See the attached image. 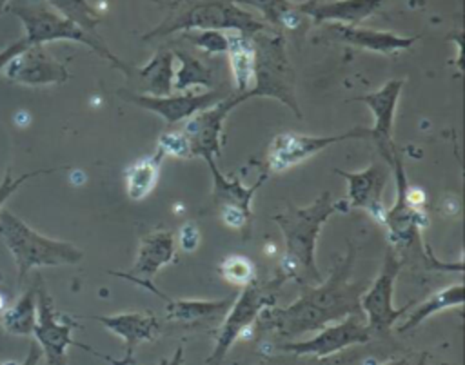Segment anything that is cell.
<instances>
[{"mask_svg":"<svg viewBox=\"0 0 465 365\" xmlns=\"http://www.w3.org/2000/svg\"><path fill=\"white\" fill-rule=\"evenodd\" d=\"M356 260L354 243H347V254L338 258L327 278L314 285H298V298L285 307H269L260 318V327L280 336L296 338L316 332L347 316L361 314L360 300L367 289L365 281H351Z\"/></svg>","mask_w":465,"mask_h":365,"instance_id":"1","label":"cell"},{"mask_svg":"<svg viewBox=\"0 0 465 365\" xmlns=\"http://www.w3.org/2000/svg\"><path fill=\"white\" fill-rule=\"evenodd\" d=\"M345 200H334L329 191H323L307 207L289 205L285 211L272 216L285 242L283 256L278 272L296 285H314L323 278L316 265V243L322 227L332 214L347 212Z\"/></svg>","mask_w":465,"mask_h":365,"instance_id":"2","label":"cell"},{"mask_svg":"<svg viewBox=\"0 0 465 365\" xmlns=\"http://www.w3.org/2000/svg\"><path fill=\"white\" fill-rule=\"evenodd\" d=\"M391 171L396 182V202L385 212L383 229L389 236V247L401 256V263H418L429 271H463L461 260L456 263L440 261L425 245L421 238V229L427 225V212L423 209H416L407 202V173L403 167V156L396 149L391 158Z\"/></svg>","mask_w":465,"mask_h":365,"instance_id":"3","label":"cell"},{"mask_svg":"<svg viewBox=\"0 0 465 365\" xmlns=\"http://www.w3.org/2000/svg\"><path fill=\"white\" fill-rule=\"evenodd\" d=\"M267 24L232 0H171L169 13L160 25L145 33L143 40L165 38L185 31H236L252 36L263 31Z\"/></svg>","mask_w":465,"mask_h":365,"instance_id":"4","label":"cell"},{"mask_svg":"<svg viewBox=\"0 0 465 365\" xmlns=\"http://www.w3.org/2000/svg\"><path fill=\"white\" fill-rule=\"evenodd\" d=\"M0 238L15 260L18 281L35 267L74 265L84 258V252L71 242L47 238L5 209L0 212Z\"/></svg>","mask_w":465,"mask_h":365,"instance_id":"5","label":"cell"},{"mask_svg":"<svg viewBox=\"0 0 465 365\" xmlns=\"http://www.w3.org/2000/svg\"><path fill=\"white\" fill-rule=\"evenodd\" d=\"M256 49L254 84L247 93L249 98H274L289 107L298 118L302 116L296 98V78L285 49V35L272 27L251 36Z\"/></svg>","mask_w":465,"mask_h":365,"instance_id":"6","label":"cell"},{"mask_svg":"<svg viewBox=\"0 0 465 365\" xmlns=\"http://www.w3.org/2000/svg\"><path fill=\"white\" fill-rule=\"evenodd\" d=\"M4 11H9L22 22L25 29L24 38L29 45H45L56 40L76 42L87 45L100 58L111 62L116 69L122 65V60L113 54L104 42V36H93L85 33L82 27L58 15L42 0H16L13 4H7Z\"/></svg>","mask_w":465,"mask_h":365,"instance_id":"7","label":"cell"},{"mask_svg":"<svg viewBox=\"0 0 465 365\" xmlns=\"http://www.w3.org/2000/svg\"><path fill=\"white\" fill-rule=\"evenodd\" d=\"M285 276L276 272L269 280H254L249 285L242 287V292L236 300H232L227 314L222 320L220 330L216 334L214 349L211 356L207 358V365H222L225 354L232 347V343L238 340V336L258 320V316L276 305L278 292L282 285L285 283Z\"/></svg>","mask_w":465,"mask_h":365,"instance_id":"8","label":"cell"},{"mask_svg":"<svg viewBox=\"0 0 465 365\" xmlns=\"http://www.w3.org/2000/svg\"><path fill=\"white\" fill-rule=\"evenodd\" d=\"M76 327V318L73 314H64L56 311L54 301L45 289V283L40 276H36V323L33 329V336L49 365H67V349L71 345L80 347L98 358H104L113 365H127L124 360H114L85 343L74 341L71 332Z\"/></svg>","mask_w":465,"mask_h":365,"instance_id":"9","label":"cell"},{"mask_svg":"<svg viewBox=\"0 0 465 365\" xmlns=\"http://www.w3.org/2000/svg\"><path fill=\"white\" fill-rule=\"evenodd\" d=\"M401 260L396 256V252L387 247L381 269L378 276L372 280L371 285H367L365 292L361 294L360 307L365 316L367 329L371 336H387L392 330V325L401 318L405 312H409L414 305L407 303L403 307H394V283L401 271Z\"/></svg>","mask_w":465,"mask_h":365,"instance_id":"10","label":"cell"},{"mask_svg":"<svg viewBox=\"0 0 465 365\" xmlns=\"http://www.w3.org/2000/svg\"><path fill=\"white\" fill-rule=\"evenodd\" d=\"M371 138V129L356 125L340 134H327V136H312V134H300V133H280L272 136L265 158H263V171L265 174L282 173L292 169L311 156L322 153L332 143L345 142V140H367Z\"/></svg>","mask_w":465,"mask_h":365,"instance_id":"11","label":"cell"},{"mask_svg":"<svg viewBox=\"0 0 465 365\" xmlns=\"http://www.w3.org/2000/svg\"><path fill=\"white\" fill-rule=\"evenodd\" d=\"M213 176V202L218 209V216L223 225L236 229L243 234V238L249 236V227L252 220V198L256 191L263 185V182L269 178V174L262 173L258 180L252 185H245L240 178H229L225 176L218 167L216 160L207 162Z\"/></svg>","mask_w":465,"mask_h":365,"instance_id":"12","label":"cell"},{"mask_svg":"<svg viewBox=\"0 0 465 365\" xmlns=\"http://www.w3.org/2000/svg\"><path fill=\"white\" fill-rule=\"evenodd\" d=\"M249 100V94L231 93L223 96L214 105L198 111L191 118H187L182 125V133L189 140L193 158H203L205 163L216 160L222 154V136H223V122L229 113L240 105L242 102Z\"/></svg>","mask_w":465,"mask_h":365,"instance_id":"13","label":"cell"},{"mask_svg":"<svg viewBox=\"0 0 465 365\" xmlns=\"http://www.w3.org/2000/svg\"><path fill=\"white\" fill-rule=\"evenodd\" d=\"M116 94L136 107H142L153 114H158L167 127L178 122H185L198 111L207 109L216 102H220L223 96H227V93H220V91H202V93L187 91V93H176V94L171 93L165 96H151V94H140L129 89H118Z\"/></svg>","mask_w":465,"mask_h":365,"instance_id":"14","label":"cell"},{"mask_svg":"<svg viewBox=\"0 0 465 365\" xmlns=\"http://www.w3.org/2000/svg\"><path fill=\"white\" fill-rule=\"evenodd\" d=\"M334 173L347 182V196L343 198L349 211L361 209L367 212L376 223L383 225L385 220V202L383 191L391 174V165L387 162H372L363 171H341L334 169Z\"/></svg>","mask_w":465,"mask_h":365,"instance_id":"15","label":"cell"},{"mask_svg":"<svg viewBox=\"0 0 465 365\" xmlns=\"http://www.w3.org/2000/svg\"><path fill=\"white\" fill-rule=\"evenodd\" d=\"M371 340V332L361 314L347 316L336 323H331L318 330L312 338L302 341L283 343L280 349L289 350L296 356H318L325 358L329 354L340 352L356 343H367Z\"/></svg>","mask_w":465,"mask_h":365,"instance_id":"16","label":"cell"},{"mask_svg":"<svg viewBox=\"0 0 465 365\" xmlns=\"http://www.w3.org/2000/svg\"><path fill=\"white\" fill-rule=\"evenodd\" d=\"M403 84H405V80H401V78L389 80L380 89H376L372 93L351 98V102H361L371 109L374 123H372V127H369L371 129L369 140H372L376 143L383 162H387V163H391L392 153L396 151L394 142H392V129H394V114H396V107L400 102Z\"/></svg>","mask_w":465,"mask_h":365,"instance_id":"17","label":"cell"},{"mask_svg":"<svg viewBox=\"0 0 465 365\" xmlns=\"http://www.w3.org/2000/svg\"><path fill=\"white\" fill-rule=\"evenodd\" d=\"M5 78L13 84L40 87L64 84L69 78L67 67L53 58L44 45H29L5 65Z\"/></svg>","mask_w":465,"mask_h":365,"instance_id":"18","label":"cell"},{"mask_svg":"<svg viewBox=\"0 0 465 365\" xmlns=\"http://www.w3.org/2000/svg\"><path fill=\"white\" fill-rule=\"evenodd\" d=\"M176 260V238L167 229H156L145 234L140 242L134 263L127 271H109V274L124 278L131 283L153 281L165 265Z\"/></svg>","mask_w":465,"mask_h":365,"instance_id":"19","label":"cell"},{"mask_svg":"<svg viewBox=\"0 0 465 365\" xmlns=\"http://www.w3.org/2000/svg\"><path fill=\"white\" fill-rule=\"evenodd\" d=\"M78 318H87L102 323L109 332L124 340V361L133 365L134 349L142 341H154L162 334V321L153 312H120L113 316L100 314H73Z\"/></svg>","mask_w":465,"mask_h":365,"instance_id":"20","label":"cell"},{"mask_svg":"<svg viewBox=\"0 0 465 365\" xmlns=\"http://www.w3.org/2000/svg\"><path fill=\"white\" fill-rule=\"evenodd\" d=\"M322 38H327L331 42L345 44L358 49H367L380 54H398L400 51L409 49L418 36H401L389 31H378V29H367L360 25H345L336 22H325L322 27Z\"/></svg>","mask_w":465,"mask_h":365,"instance_id":"21","label":"cell"},{"mask_svg":"<svg viewBox=\"0 0 465 365\" xmlns=\"http://www.w3.org/2000/svg\"><path fill=\"white\" fill-rule=\"evenodd\" d=\"M118 71L131 82L129 91L151 96H165L173 93L174 56L167 47H160L143 65H129L122 62Z\"/></svg>","mask_w":465,"mask_h":365,"instance_id":"22","label":"cell"},{"mask_svg":"<svg viewBox=\"0 0 465 365\" xmlns=\"http://www.w3.org/2000/svg\"><path fill=\"white\" fill-rule=\"evenodd\" d=\"M136 285L163 298L165 300V318L174 323H187V325L214 323L218 320H223V316L227 314V311L232 303V298H222V300L171 298L165 292H162L153 281H140Z\"/></svg>","mask_w":465,"mask_h":365,"instance_id":"23","label":"cell"},{"mask_svg":"<svg viewBox=\"0 0 465 365\" xmlns=\"http://www.w3.org/2000/svg\"><path fill=\"white\" fill-rule=\"evenodd\" d=\"M387 2L389 0H307L302 2V11L314 25L325 22L358 25L381 11Z\"/></svg>","mask_w":465,"mask_h":365,"instance_id":"24","label":"cell"},{"mask_svg":"<svg viewBox=\"0 0 465 365\" xmlns=\"http://www.w3.org/2000/svg\"><path fill=\"white\" fill-rule=\"evenodd\" d=\"M234 4L252 5L262 11L263 22L272 25V29L291 35H303L312 24V20L302 11V2L291 0H232Z\"/></svg>","mask_w":465,"mask_h":365,"instance_id":"25","label":"cell"},{"mask_svg":"<svg viewBox=\"0 0 465 365\" xmlns=\"http://www.w3.org/2000/svg\"><path fill=\"white\" fill-rule=\"evenodd\" d=\"M229 36V60H231V71L234 80V93L245 94L251 91L254 84V65H256V49L251 36L227 31Z\"/></svg>","mask_w":465,"mask_h":365,"instance_id":"26","label":"cell"},{"mask_svg":"<svg viewBox=\"0 0 465 365\" xmlns=\"http://www.w3.org/2000/svg\"><path fill=\"white\" fill-rule=\"evenodd\" d=\"M463 303V285L461 283H454L449 285L434 294H430L429 298H425L414 311H409L407 320L398 325V332H409L412 329H416L418 325H421L425 320H429L432 314L445 311V309H452V307H460Z\"/></svg>","mask_w":465,"mask_h":365,"instance_id":"27","label":"cell"},{"mask_svg":"<svg viewBox=\"0 0 465 365\" xmlns=\"http://www.w3.org/2000/svg\"><path fill=\"white\" fill-rule=\"evenodd\" d=\"M171 51L173 56L178 60V69L174 71L173 80V91L187 93L193 87H202L203 91H209V87L213 85V69L185 49Z\"/></svg>","mask_w":465,"mask_h":365,"instance_id":"28","label":"cell"},{"mask_svg":"<svg viewBox=\"0 0 465 365\" xmlns=\"http://www.w3.org/2000/svg\"><path fill=\"white\" fill-rule=\"evenodd\" d=\"M165 154L156 151L145 158L136 160L125 173V192L131 200H143L156 187L160 176V165Z\"/></svg>","mask_w":465,"mask_h":365,"instance_id":"29","label":"cell"},{"mask_svg":"<svg viewBox=\"0 0 465 365\" xmlns=\"http://www.w3.org/2000/svg\"><path fill=\"white\" fill-rule=\"evenodd\" d=\"M36 323V281L11 305L0 312V325L7 334L29 336Z\"/></svg>","mask_w":465,"mask_h":365,"instance_id":"30","label":"cell"},{"mask_svg":"<svg viewBox=\"0 0 465 365\" xmlns=\"http://www.w3.org/2000/svg\"><path fill=\"white\" fill-rule=\"evenodd\" d=\"M51 9H54L64 18L71 20L78 27H82L85 33L93 36H102L98 33V25L102 24V16L96 13V9L87 0H42Z\"/></svg>","mask_w":465,"mask_h":365,"instance_id":"31","label":"cell"},{"mask_svg":"<svg viewBox=\"0 0 465 365\" xmlns=\"http://www.w3.org/2000/svg\"><path fill=\"white\" fill-rule=\"evenodd\" d=\"M220 274L236 287H245L256 280L254 263L243 254H229L218 265Z\"/></svg>","mask_w":465,"mask_h":365,"instance_id":"32","label":"cell"},{"mask_svg":"<svg viewBox=\"0 0 465 365\" xmlns=\"http://www.w3.org/2000/svg\"><path fill=\"white\" fill-rule=\"evenodd\" d=\"M191 45L207 54H223L229 49L227 31L203 29V31H185L183 36Z\"/></svg>","mask_w":465,"mask_h":365,"instance_id":"33","label":"cell"},{"mask_svg":"<svg viewBox=\"0 0 465 365\" xmlns=\"http://www.w3.org/2000/svg\"><path fill=\"white\" fill-rule=\"evenodd\" d=\"M165 156H176V158H183L189 160L193 158L191 153V145L189 140L185 138V134L182 131H163L158 138V145H156Z\"/></svg>","mask_w":465,"mask_h":365,"instance_id":"34","label":"cell"},{"mask_svg":"<svg viewBox=\"0 0 465 365\" xmlns=\"http://www.w3.org/2000/svg\"><path fill=\"white\" fill-rule=\"evenodd\" d=\"M54 171H56V169H36V171H31V173H24V174L18 176V178H13L11 171L7 169V171L4 173L2 182H0V212H2V209H4V203L11 198L13 192H16V189H18L24 182H27V180H31V178H35V176H40V174L54 173Z\"/></svg>","mask_w":465,"mask_h":365,"instance_id":"35","label":"cell"},{"mask_svg":"<svg viewBox=\"0 0 465 365\" xmlns=\"http://www.w3.org/2000/svg\"><path fill=\"white\" fill-rule=\"evenodd\" d=\"M178 243L182 245V249L185 252H191L194 251L198 245H200V231L194 223H185L182 229H180V234H178Z\"/></svg>","mask_w":465,"mask_h":365,"instance_id":"36","label":"cell"},{"mask_svg":"<svg viewBox=\"0 0 465 365\" xmlns=\"http://www.w3.org/2000/svg\"><path fill=\"white\" fill-rule=\"evenodd\" d=\"M25 47H29V44L25 42V38H20L16 40L15 44H11L9 47L2 49L0 51V71L5 69V65L11 62V58H15L18 53H22Z\"/></svg>","mask_w":465,"mask_h":365,"instance_id":"37","label":"cell"},{"mask_svg":"<svg viewBox=\"0 0 465 365\" xmlns=\"http://www.w3.org/2000/svg\"><path fill=\"white\" fill-rule=\"evenodd\" d=\"M40 358H42V350H40L38 343L33 341V343L29 345V350H27V356H25L24 361L9 360V361H0V365H38Z\"/></svg>","mask_w":465,"mask_h":365,"instance_id":"38","label":"cell"},{"mask_svg":"<svg viewBox=\"0 0 465 365\" xmlns=\"http://www.w3.org/2000/svg\"><path fill=\"white\" fill-rule=\"evenodd\" d=\"M182 363H183V347L180 345V347L173 352L171 358L162 360L158 365H182Z\"/></svg>","mask_w":465,"mask_h":365,"instance_id":"39","label":"cell"},{"mask_svg":"<svg viewBox=\"0 0 465 365\" xmlns=\"http://www.w3.org/2000/svg\"><path fill=\"white\" fill-rule=\"evenodd\" d=\"M383 365H418V363H414L411 358H398V360L385 361Z\"/></svg>","mask_w":465,"mask_h":365,"instance_id":"40","label":"cell"},{"mask_svg":"<svg viewBox=\"0 0 465 365\" xmlns=\"http://www.w3.org/2000/svg\"><path fill=\"white\" fill-rule=\"evenodd\" d=\"M5 5H7V0H0V15L4 13V9H5Z\"/></svg>","mask_w":465,"mask_h":365,"instance_id":"41","label":"cell"}]
</instances>
